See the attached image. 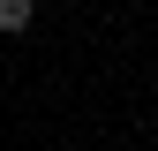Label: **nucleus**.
I'll list each match as a JSON object with an SVG mask.
<instances>
[{
	"label": "nucleus",
	"mask_w": 158,
	"mask_h": 151,
	"mask_svg": "<svg viewBox=\"0 0 158 151\" xmlns=\"http://www.w3.org/2000/svg\"><path fill=\"white\" fill-rule=\"evenodd\" d=\"M30 15H38V0H0V30H8V38L30 30Z\"/></svg>",
	"instance_id": "nucleus-1"
}]
</instances>
